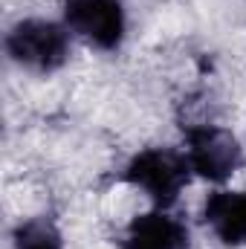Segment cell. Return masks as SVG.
Wrapping results in <instances>:
<instances>
[{"instance_id":"6da1fadb","label":"cell","mask_w":246,"mask_h":249,"mask_svg":"<svg viewBox=\"0 0 246 249\" xmlns=\"http://www.w3.org/2000/svg\"><path fill=\"white\" fill-rule=\"evenodd\" d=\"M9 58L35 72H55L70 58V32L67 26L44 18L18 20L6 35Z\"/></svg>"},{"instance_id":"7a4b0ae2","label":"cell","mask_w":246,"mask_h":249,"mask_svg":"<svg viewBox=\"0 0 246 249\" xmlns=\"http://www.w3.org/2000/svg\"><path fill=\"white\" fill-rule=\"evenodd\" d=\"M188 174H191V165L185 154H177L171 148H145L124 168V180L130 186L142 188L159 209H168L177 203L180 191L188 183Z\"/></svg>"},{"instance_id":"277c9868","label":"cell","mask_w":246,"mask_h":249,"mask_svg":"<svg viewBox=\"0 0 246 249\" xmlns=\"http://www.w3.org/2000/svg\"><path fill=\"white\" fill-rule=\"evenodd\" d=\"M64 26L99 50H116L124 38L122 0H64Z\"/></svg>"},{"instance_id":"3957f363","label":"cell","mask_w":246,"mask_h":249,"mask_svg":"<svg viewBox=\"0 0 246 249\" xmlns=\"http://www.w3.org/2000/svg\"><path fill=\"white\" fill-rule=\"evenodd\" d=\"M185 160L194 174L209 183L229 180L241 165V142L217 124H194L185 130Z\"/></svg>"},{"instance_id":"8992f818","label":"cell","mask_w":246,"mask_h":249,"mask_svg":"<svg viewBox=\"0 0 246 249\" xmlns=\"http://www.w3.org/2000/svg\"><path fill=\"white\" fill-rule=\"evenodd\" d=\"M203 217L226 247L246 244V191H214L203 206Z\"/></svg>"},{"instance_id":"52a82bcc","label":"cell","mask_w":246,"mask_h":249,"mask_svg":"<svg viewBox=\"0 0 246 249\" xmlns=\"http://www.w3.org/2000/svg\"><path fill=\"white\" fill-rule=\"evenodd\" d=\"M15 249H64V241L53 220L35 217L15 229Z\"/></svg>"},{"instance_id":"5b68a950","label":"cell","mask_w":246,"mask_h":249,"mask_svg":"<svg viewBox=\"0 0 246 249\" xmlns=\"http://www.w3.org/2000/svg\"><path fill=\"white\" fill-rule=\"evenodd\" d=\"M124 249H188V229L165 209H154L130 220Z\"/></svg>"}]
</instances>
